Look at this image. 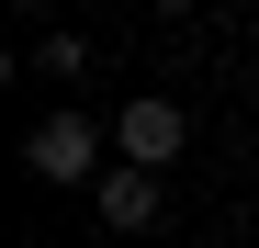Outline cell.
<instances>
[{
    "label": "cell",
    "mask_w": 259,
    "mask_h": 248,
    "mask_svg": "<svg viewBox=\"0 0 259 248\" xmlns=\"http://www.w3.org/2000/svg\"><path fill=\"white\" fill-rule=\"evenodd\" d=\"M23 158H34V181H91L102 192V124L91 113H34V136H23Z\"/></svg>",
    "instance_id": "1"
},
{
    "label": "cell",
    "mask_w": 259,
    "mask_h": 248,
    "mask_svg": "<svg viewBox=\"0 0 259 248\" xmlns=\"http://www.w3.org/2000/svg\"><path fill=\"white\" fill-rule=\"evenodd\" d=\"M113 147H124V170H169L192 147V113L169 91H136V102H113Z\"/></svg>",
    "instance_id": "2"
},
{
    "label": "cell",
    "mask_w": 259,
    "mask_h": 248,
    "mask_svg": "<svg viewBox=\"0 0 259 248\" xmlns=\"http://www.w3.org/2000/svg\"><path fill=\"white\" fill-rule=\"evenodd\" d=\"M91 203H102V226H113V237H147V226L169 215V181H158V170H124V158H113Z\"/></svg>",
    "instance_id": "3"
},
{
    "label": "cell",
    "mask_w": 259,
    "mask_h": 248,
    "mask_svg": "<svg viewBox=\"0 0 259 248\" xmlns=\"http://www.w3.org/2000/svg\"><path fill=\"white\" fill-rule=\"evenodd\" d=\"M34 68H46V79H79V68H91V34H34Z\"/></svg>",
    "instance_id": "4"
}]
</instances>
